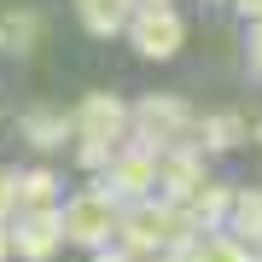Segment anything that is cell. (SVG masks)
<instances>
[{"instance_id":"obj_1","label":"cell","mask_w":262,"mask_h":262,"mask_svg":"<svg viewBox=\"0 0 262 262\" xmlns=\"http://www.w3.org/2000/svg\"><path fill=\"white\" fill-rule=\"evenodd\" d=\"M128 256H169L175 245L192 239V222L181 215V204H169V198H134V204L117 210V233H111Z\"/></svg>"},{"instance_id":"obj_2","label":"cell","mask_w":262,"mask_h":262,"mask_svg":"<svg viewBox=\"0 0 262 262\" xmlns=\"http://www.w3.org/2000/svg\"><path fill=\"white\" fill-rule=\"evenodd\" d=\"M117 198L99 187H82V192H70L64 204H58V222H64V245H88V251H99V245H111L117 233Z\"/></svg>"},{"instance_id":"obj_3","label":"cell","mask_w":262,"mask_h":262,"mask_svg":"<svg viewBox=\"0 0 262 262\" xmlns=\"http://www.w3.org/2000/svg\"><path fill=\"white\" fill-rule=\"evenodd\" d=\"M128 134L140 146L163 151V146H175V140L192 134V111H187L181 94H146L140 105H128Z\"/></svg>"},{"instance_id":"obj_4","label":"cell","mask_w":262,"mask_h":262,"mask_svg":"<svg viewBox=\"0 0 262 262\" xmlns=\"http://www.w3.org/2000/svg\"><path fill=\"white\" fill-rule=\"evenodd\" d=\"M122 35L134 41V53H140V58L169 64V58L187 47V18H181L175 6H134L128 24H122Z\"/></svg>"},{"instance_id":"obj_5","label":"cell","mask_w":262,"mask_h":262,"mask_svg":"<svg viewBox=\"0 0 262 262\" xmlns=\"http://www.w3.org/2000/svg\"><path fill=\"white\" fill-rule=\"evenodd\" d=\"M99 187L105 192H111L117 198V204H134V198H151V192H158V151H151V146H140V140H134L128 151H111V158H105V169H99Z\"/></svg>"},{"instance_id":"obj_6","label":"cell","mask_w":262,"mask_h":262,"mask_svg":"<svg viewBox=\"0 0 262 262\" xmlns=\"http://www.w3.org/2000/svg\"><path fill=\"white\" fill-rule=\"evenodd\" d=\"M6 233H12V256H24V262H53L58 251H64V222H58V204L12 210V215H6Z\"/></svg>"},{"instance_id":"obj_7","label":"cell","mask_w":262,"mask_h":262,"mask_svg":"<svg viewBox=\"0 0 262 262\" xmlns=\"http://www.w3.org/2000/svg\"><path fill=\"white\" fill-rule=\"evenodd\" d=\"M70 128H76V140L122 146V140H128V105H122L117 94H88V99L70 111Z\"/></svg>"},{"instance_id":"obj_8","label":"cell","mask_w":262,"mask_h":262,"mask_svg":"<svg viewBox=\"0 0 262 262\" xmlns=\"http://www.w3.org/2000/svg\"><path fill=\"white\" fill-rule=\"evenodd\" d=\"M198 181H204V151L187 146V140H175V146H163L158 151V198H169V204H181Z\"/></svg>"},{"instance_id":"obj_9","label":"cell","mask_w":262,"mask_h":262,"mask_svg":"<svg viewBox=\"0 0 262 262\" xmlns=\"http://www.w3.org/2000/svg\"><path fill=\"white\" fill-rule=\"evenodd\" d=\"M256 256H262L256 245L233 239L227 227H204V233H192L187 245H175L163 262H256Z\"/></svg>"},{"instance_id":"obj_10","label":"cell","mask_w":262,"mask_h":262,"mask_svg":"<svg viewBox=\"0 0 262 262\" xmlns=\"http://www.w3.org/2000/svg\"><path fill=\"white\" fill-rule=\"evenodd\" d=\"M227 204H233V187H222V181H198V187L181 198V215L192 222V233H204V227H222L227 222Z\"/></svg>"},{"instance_id":"obj_11","label":"cell","mask_w":262,"mask_h":262,"mask_svg":"<svg viewBox=\"0 0 262 262\" xmlns=\"http://www.w3.org/2000/svg\"><path fill=\"white\" fill-rule=\"evenodd\" d=\"M24 146L29 151H58V146H70L76 140V128H70V117L64 111H53V105H35V111H24Z\"/></svg>"},{"instance_id":"obj_12","label":"cell","mask_w":262,"mask_h":262,"mask_svg":"<svg viewBox=\"0 0 262 262\" xmlns=\"http://www.w3.org/2000/svg\"><path fill=\"white\" fill-rule=\"evenodd\" d=\"M134 6H140V0H76V18H82L88 35L111 41V35H122V24H128Z\"/></svg>"},{"instance_id":"obj_13","label":"cell","mask_w":262,"mask_h":262,"mask_svg":"<svg viewBox=\"0 0 262 262\" xmlns=\"http://www.w3.org/2000/svg\"><path fill=\"white\" fill-rule=\"evenodd\" d=\"M227 233L233 239H245V245H256L262 251V187H245V192H233V204H227Z\"/></svg>"},{"instance_id":"obj_14","label":"cell","mask_w":262,"mask_h":262,"mask_svg":"<svg viewBox=\"0 0 262 262\" xmlns=\"http://www.w3.org/2000/svg\"><path fill=\"white\" fill-rule=\"evenodd\" d=\"M0 47H6V58H29L41 47V12H29V6L6 12L0 18Z\"/></svg>"},{"instance_id":"obj_15","label":"cell","mask_w":262,"mask_h":262,"mask_svg":"<svg viewBox=\"0 0 262 262\" xmlns=\"http://www.w3.org/2000/svg\"><path fill=\"white\" fill-rule=\"evenodd\" d=\"M192 134H198V151H233L245 140V117H233V111L204 117V122H192Z\"/></svg>"},{"instance_id":"obj_16","label":"cell","mask_w":262,"mask_h":262,"mask_svg":"<svg viewBox=\"0 0 262 262\" xmlns=\"http://www.w3.org/2000/svg\"><path fill=\"white\" fill-rule=\"evenodd\" d=\"M41 204H58V175L53 169H24L18 175V210H41Z\"/></svg>"},{"instance_id":"obj_17","label":"cell","mask_w":262,"mask_h":262,"mask_svg":"<svg viewBox=\"0 0 262 262\" xmlns=\"http://www.w3.org/2000/svg\"><path fill=\"white\" fill-rule=\"evenodd\" d=\"M18 210V169H0V222Z\"/></svg>"},{"instance_id":"obj_18","label":"cell","mask_w":262,"mask_h":262,"mask_svg":"<svg viewBox=\"0 0 262 262\" xmlns=\"http://www.w3.org/2000/svg\"><path fill=\"white\" fill-rule=\"evenodd\" d=\"M245 53H251V70H262V18H251V35H245Z\"/></svg>"},{"instance_id":"obj_19","label":"cell","mask_w":262,"mask_h":262,"mask_svg":"<svg viewBox=\"0 0 262 262\" xmlns=\"http://www.w3.org/2000/svg\"><path fill=\"white\" fill-rule=\"evenodd\" d=\"M94 262H134V256L122 251V245H99V251H94Z\"/></svg>"},{"instance_id":"obj_20","label":"cell","mask_w":262,"mask_h":262,"mask_svg":"<svg viewBox=\"0 0 262 262\" xmlns=\"http://www.w3.org/2000/svg\"><path fill=\"white\" fill-rule=\"evenodd\" d=\"M233 12H245V18H262V0H233Z\"/></svg>"},{"instance_id":"obj_21","label":"cell","mask_w":262,"mask_h":262,"mask_svg":"<svg viewBox=\"0 0 262 262\" xmlns=\"http://www.w3.org/2000/svg\"><path fill=\"white\" fill-rule=\"evenodd\" d=\"M12 256V233H6V222H0V262Z\"/></svg>"},{"instance_id":"obj_22","label":"cell","mask_w":262,"mask_h":262,"mask_svg":"<svg viewBox=\"0 0 262 262\" xmlns=\"http://www.w3.org/2000/svg\"><path fill=\"white\" fill-rule=\"evenodd\" d=\"M140 6H175V0H140Z\"/></svg>"},{"instance_id":"obj_23","label":"cell","mask_w":262,"mask_h":262,"mask_svg":"<svg viewBox=\"0 0 262 262\" xmlns=\"http://www.w3.org/2000/svg\"><path fill=\"white\" fill-rule=\"evenodd\" d=\"M204 6H222V0H204Z\"/></svg>"},{"instance_id":"obj_24","label":"cell","mask_w":262,"mask_h":262,"mask_svg":"<svg viewBox=\"0 0 262 262\" xmlns=\"http://www.w3.org/2000/svg\"><path fill=\"white\" fill-rule=\"evenodd\" d=\"M256 140H262V128H256Z\"/></svg>"}]
</instances>
